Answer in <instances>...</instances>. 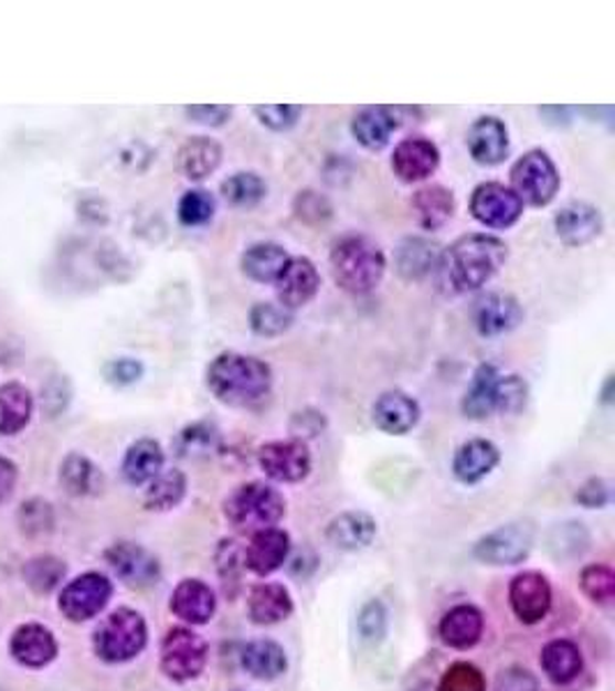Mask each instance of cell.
I'll list each match as a JSON object with an SVG mask.
<instances>
[{
	"instance_id": "74e56055",
	"label": "cell",
	"mask_w": 615,
	"mask_h": 691,
	"mask_svg": "<svg viewBox=\"0 0 615 691\" xmlns=\"http://www.w3.org/2000/svg\"><path fill=\"white\" fill-rule=\"evenodd\" d=\"M33 392L19 381L0 385V436L21 434L33 417Z\"/></svg>"
},
{
	"instance_id": "5b68a950",
	"label": "cell",
	"mask_w": 615,
	"mask_h": 691,
	"mask_svg": "<svg viewBox=\"0 0 615 691\" xmlns=\"http://www.w3.org/2000/svg\"><path fill=\"white\" fill-rule=\"evenodd\" d=\"M146 646L148 623L137 608L129 606L112 610L93 634V650L104 663H125L137 659Z\"/></svg>"
},
{
	"instance_id": "3957f363",
	"label": "cell",
	"mask_w": 615,
	"mask_h": 691,
	"mask_svg": "<svg viewBox=\"0 0 615 691\" xmlns=\"http://www.w3.org/2000/svg\"><path fill=\"white\" fill-rule=\"evenodd\" d=\"M330 273L343 294L369 296L388 273V256L371 237L346 233L330 247Z\"/></svg>"
},
{
	"instance_id": "f907efd6",
	"label": "cell",
	"mask_w": 615,
	"mask_h": 691,
	"mask_svg": "<svg viewBox=\"0 0 615 691\" xmlns=\"http://www.w3.org/2000/svg\"><path fill=\"white\" fill-rule=\"evenodd\" d=\"M530 387L519 374H500L496 383V413L517 415L528 406Z\"/></svg>"
},
{
	"instance_id": "ee69618b",
	"label": "cell",
	"mask_w": 615,
	"mask_h": 691,
	"mask_svg": "<svg viewBox=\"0 0 615 691\" xmlns=\"http://www.w3.org/2000/svg\"><path fill=\"white\" fill-rule=\"evenodd\" d=\"M218 215V199L205 188L187 190L178 201V222L184 228L208 226Z\"/></svg>"
},
{
	"instance_id": "ac0fdd59",
	"label": "cell",
	"mask_w": 615,
	"mask_h": 691,
	"mask_svg": "<svg viewBox=\"0 0 615 691\" xmlns=\"http://www.w3.org/2000/svg\"><path fill=\"white\" fill-rule=\"evenodd\" d=\"M422 417L420 402L406 390H385L371 406V419L388 436L411 434Z\"/></svg>"
},
{
	"instance_id": "d6986e66",
	"label": "cell",
	"mask_w": 615,
	"mask_h": 691,
	"mask_svg": "<svg viewBox=\"0 0 615 691\" xmlns=\"http://www.w3.org/2000/svg\"><path fill=\"white\" fill-rule=\"evenodd\" d=\"M443 249L436 241L426 235H409L394 249V268L396 275L413 284L430 279L434 273L441 270Z\"/></svg>"
},
{
	"instance_id": "d590c367",
	"label": "cell",
	"mask_w": 615,
	"mask_h": 691,
	"mask_svg": "<svg viewBox=\"0 0 615 691\" xmlns=\"http://www.w3.org/2000/svg\"><path fill=\"white\" fill-rule=\"evenodd\" d=\"M59 480L65 493L76 496V498H88V496H99L104 489V472L102 468L88 459L82 451H70L63 459Z\"/></svg>"
},
{
	"instance_id": "f1b7e54d",
	"label": "cell",
	"mask_w": 615,
	"mask_h": 691,
	"mask_svg": "<svg viewBox=\"0 0 615 691\" xmlns=\"http://www.w3.org/2000/svg\"><path fill=\"white\" fill-rule=\"evenodd\" d=\"M293 597L284 583H256L247 595V616L256 627H273L293 616Z\"/></svg>"
},
{
	"instance_id": "8fae6325",
	"label": "cell",
	"mask_w": 615,
	"mask_h": 691,
	"mask_svg": "<svg viewBox=\"0 0 615 691\" xmlns=\"http://www.w3.org/2000/svg\"><path fill=\"white\" fill-rule=\"evenodd\" d=\"M114 583L102 572H86L70 581L59 595L61 614L72 623H88L97 618L112 602Z\"/></svg>"
},
{
	"instance_id": "f35d334b",
	"label": "cell",
	"mask_w": 615,
	"mask_h": 691,
	"mask_svg": "<svg viewBox=\"0 0 615 691\" xmlns=\"http://www.w3.org/2000/svg\"><path fill=\"white\" fill-rule=\"evenodd\" d=\"M187 475L178 468H169L159 472L152 482L146 485L144 508L148 512H171L187 496Z\"/></svg>"
},
{
	"instance_id": "9a60e30c",
	"label": "cell",
	"mask_w": 615,
	"mask_h": 691,
	"mask_svg": "<svg viewBox=\"0 0 615 691\" xmlns=\"http://www.w3.org/2000/svg\"><path fill=\"white\" fill-rule=\"evenodd\" d=\"M320 290V273L316 263L307 256H290L284 270L275 279L277 305L296 313L307 307Z\"/></svg>"
},
{
	"instance_id": "f546056e",
	"label": "cell",
	"mask_w": 615,
	"mask_h": 691,
	"mask_svg": "<svg viewBox=\"0 0 615 691\" xmlns=\"http://www.w3.org/2000/svg\"><path fill=\"white\" fill-rule=\"evenodd\" d=\"M411 210L422 231L443 228L457 212V199L445 184H424L411 196Z\"/></svg>"
},
{
	"instance_id": "4dcf8cb0",
	"label": "cell",
	"mask_w": 615,
	"mask_h": 691,
	"mask_svg": "<svg viewBox=\"0 0 615 691\" xmlns=\"http://www.w3.org/2000/svg\"><path fill=\"white\" fill-rule=\"evenodd\" d=\"M240 669L261 682L279 680L288 671V655L273 639H256L240 648Z\"/></svg>"
},
{
	"instance_id": "680465c9",
	"label": "cell",
	"mask_w": 615,
	"mask_h": 691,
	"mask_svg": "<svg viewBox=\"0 0 615 691\" xmlns=\"http://www.w3.org/2000/svg\"><path fill=\"white\" fill-rule=\"evenodd\" d=\"M611 498V485L604 477H587L574 493V500L585 510H604Z\"/></svg>"
},
{
	"instance_id": "2e32d148",
	"label": "cell",
	"mask_w": 615,
	"mask_h": 691,
	"mask_svg": "<svg viewBox=\"0 0 615 691\" xmlns=\"http://www.w3.org/2000/svg\"><path fill=\"white\" fill-rule=\"evenodd\" d=\"M390 167L401 182H424L441 167V148L426 137H409L394 146Z\"/></svg>"
},
{
	"instance_id": "cb8c5ba5",
	"label": "cell",
	"mask_w": 615,
	"mask_h": 691,
	"mask_svg": "<svg viewBox=\"0 0 615 691\" xmlns=\"http://www.w3.org/2000/svg\"><path fill=\"white\" fill-rule=\"evenodd\" d=\"M10 652L25 669H44L59 657V641L49 627L25 623L14 629Z\"/></svg>"
},
{
	"instance_id": "f6af8a7d",
	"label": "cell",
	"mask_w": 615,
	"mask_h": 691,
	"mask_svg": "<svg viewBox=\"0 0 615 691\" xmlns=\"http://www.w3.org/2000/svg\"><path fill=\"white\" fill-rule=\"evenodd\" d=\"M296 323V313L284 309L277 302H256L250 309V328L256 337L275 339L288 332Z\"/></svg>"
},
{
	"instance_id": "8d00e7d4",
	"label": "cell",
	"mask_w": 615,
	"mask_h": 691,
	"mask_svg": "<svg viewBox=\"0 0 615 691\" xmlns=\"http://www.w3.org/2000/svg\"><path fill=\"white\" fill-rule=\"evenodd\" d=\"M288 258L290 256L284 245L273 241H261L243 252V256H240V268H243V275L247 279L256 284H275Z\"/></svg>"
},
{
	"instance_id": "8992f818",
	"label": "cell",
	"mask_w": 615,
	"mask_h": 691,
	"mask_svg": "<svg viewBox=\"0 0 615 691\" xmlns=\"http://www.w3.org/2000/svg\"><path fill=\"white\" fill-rule=\"evenodd\" d=\"M560 188H563V178L553 157L542 148L523 152L510 169V190L523 205L547 208L555 201Z\"/></svg>"
},
{
	"instance_id": "30bf717a",
	"label": "cell",
	"mask_w": 615,
	"mask_h": 691,
	"mask_svg": "<svg viewBox=\"0 0 615 691\" xmlns=\"http://www.w3.org/2000/svg\"><path fill=\"white\" fill-rule=\"evenodd\" d=\"M470 217L491 231H505L519 224L523 217L526 205L521 199L510 190V184H502L496 180L479 182L468 201Z\"/></svg>"
},
{
	"instance_id": "e575fe53",
	"label": "cell",
	"mask_w": 615,
	"mask_h": 691,
	"mask_svg": "<svg viewBox=\"0 0 615 691\" xmlns=\"http://www.w3.org/2000/svg\"><path fill=\"white\" fill-rule=\"evenodd\" d=\"M540 663L544 676L553 684L565 687L579 680V676L583 673V652L570 639H553L542 648Z\"/></svg>"
},
{
	"instance_id": "b9f144b4",
	"label": "cell",
	"mask_w": 615,
	"mask_h": 691,
	"mask_svg": "<svg viewBox=\"0 0 615 691\" xmlns=\"http://www.w3.org/2000/svg\"><path fill=\"white\" fill-rule=\"evenodd\" d=\"M215 567L222 578L224 593L235 597L240 586H243L245 572V544L237 538H224L215 549Z\"/></svg>"
},
{
	"instance_id": "f5cc1de1",
	"label": "cell",
	"mask_w": 615,
	"mask_h": 691,
	"mask_svg": "<svg viewBox=\"0 0 615 691\" xmlns=\"http://www.w3.org/2000/svg\"><path fill=\"white\" fill-rule=\"evenodd\" d=\"M256 120L271 131H288L296 127L305 114L300 104H258L254 106Z\"/></svg>"
},
{
	"instance_id": "ffe728a7",
	"label": "cell",
	"mask_w": 615,
	"mask_h": 691,
	"mask_svg": "<svg viewBox=\"0 0 615 691\" xmlns=\"http://www.w3.org/2000/svg\"><path fill=\"white\" fill-rule=\"evenodd\" d=\"M290 549V535L284 528L256 530L245 544V570L261 578L273 576L288 563Z\"/></svg>"
},
{
	"instance_id": "6f0895ef",
	"label": "cell",
	"mask_w": 615,
	"mask_h": 691,
	"mask_svg": "<svg viewBox=\"0 0 615 691\" xmlns=\"http://www.w3.org/2000/svg\"><path fill=\"white\" fill-rule=\"evenodd\" d=\"M233 111L235 109L229 104H192V106H184L182 109L187 120L210 127V129L224 127L233 118Z\"/></svg>"
},
{
	"instance_id": "7a4b0ae2",
	"label": "cell",
	"mask_w": 615,
	"mask_h": 691,
	"mask_svg": "<svg viewBox=\"0 0 615 691\" xmlns=\"http://www.w3.org/2000/svg\"><path fill=\"white\" fill-rule=\"evenodd\" d=\"M510 249L491 233H468L443 249L441 270L454 294L485 288L505 265Z\"/></svg>"
},
{
	"instance_id": "be15d7a7",
	"label": "cell",
	"mask_w": 615,
	"mask_h": 691,
	"mask_svg": "<svg viewBox=\"0 0 615 691\" xmlns=\"http://www.w3.org/2000/svg\"><path fill=\"white\" fill-rule=\"evenodd\" d=\"M600 402L604 406H608L613 402V376H606V381L602 385V392H600Z\"/></svg>"
},
{
	"instance_id": "4316f807",
	"label": "cell",
	"mask_w": 615,
	"mask_h": 691,
	"mask_svg": "<svg viewBox=\"0 0 615 691\" xmlns=\"http://www.w3.org/2000/svg\"><path fill=\"white\" fill-rule=\"evenodd\" d=\"M379 535V523L371 514L362 510H349L337 514L328 528L326 540L346 553H358L371 546V542Z\"/></svg>"
},
{
	"instance_id": "277c9868",
	"label": "cell",
	"mask_w": 615,
	"mask_h": 691,
	"mask_svg": "<svg viewBox=\"0 0 615 691\" xmlns=\"http://www.w3.org/2000/svg\"><path fill=\"white\" fill-rule=\"evenodd\" d=\"M224 519L240 533L275 528L286 517V498L267 482H245L235 487L224 500Z\"/></svg>"
},
{
	"instance_id": "603a6c76",
	"label": "cell",
	"mask_w": 615,
	"mask_h": 691,
	"mask_svg": "<svg viewBox=\"0 0 615 691\" xmlns=\"http://www.w3.org/2000/svg\"><path fill=\"white\" fill-rule=\"evenodd\" d=\"M502 455L500 447L489 438H470L462 443L452 457L454 480L464 487L479 485L498 468Z\"/></svg>"
},
{
	"instance_id": "d6a6232c",
	"label": "cell",
	"mask_w": 615,
	"mask_h": 691,
	"mask_svg": "<svg viewBox=\"0 0 615 691\" xmlns=\"http://www.w3.org/2000/svg\"><path fill=\"white\" fill-rule=\"evenodd\" d=\"M222 449V432L215 422L197 419L182 427L173 440V451L178 459L201 461L215 457Z\"/></svg>"
},
{
	"instance_id": "1f68e13d",
	"label": "cell",
	"mask_w": 615,
	"mask_h": 691,
	"mask_svg": "<svg viewBox=\"0 0 615 691\" xmlns=\"http://www.w3.org/2000/svg\"><path fill=\"white\" fill-rule=\"evenodd\" d=\"M165 461H167V455L162 445H159L155 438H139L127 447L123 464H120V472L127 485L146 487L165 470Z\"/></svg>"
},
{
	"instance_id": "681fc988",
	"label": "cell",
	"mask_w": 615,
	"mask_h": 691,
	"mask_svg": "<svg viewBox=\"0 0 615 691\" xmlns=\"http://www.w3.org/2000/svg\"><path fill=\"white\" fill-rule=\"evenodd\" d=\"M293 215L307 226H326L335 217V205L326 194L307 188L293 199Z\"/></svg>"
},
{
	"instance_id": "7402d4cb",
	"label": "cell",
	"mask_w": 615,
	"mask_h": 691,
	"mask_svg": "<svg viewBox=\"0 0 615 691\" xmlns=\"http://www.w3.org/2000/svg\"><path fill=\"white\" fill-rule=\"evenodd\" d=\"M169 608L187 627H201L215 618L218 595L201 578H182L171 593Z\"/></svg>"
},
{
	"instance_id": "6da1fadb",
	"label": "cell",
	"mask_w": 615,
	"mask_h": 691,
	"mask_svg": "<svg viewBox=\"0 0 615 691\" xmlns=\"http://www.w3.org/2000/svg\"><path fill=\"white\" fill-rule=\"evenodd\" d=\"M273 366L256 355L224 351L210 360L205 385L220 404L231 408H254L273 392Z\"/></svg>"
},
{
	"instance_id": "d4e9b609",
	"label": "cell",
	"mask_w": 615,
	"mask_h": 691,
	"mask_svg": "<svg viewBox=\"0 0 615 691\" xmlns=\"http://www.w3.org/2000/svg\"><path fill=\"white\" fill-rule=\"evenodd\" d=\"M438 636L452 650H470L485 636V614L475 604L452 606L438 623Z\"/></svg>"
},
{
	"instance_id": "bcb514c9",
	"label": "cell",
	"mask_w": 615,
	"mask_h": 691,
	"mask_svg": "<svg viewBox=\"0 0 615 691\" xmlns=\"http://www.w3.org/2000/svg\"><path fill=\"white\" fill-rule=\"evenodd\" d=\"M358 636L367 646H381L390 631V610L381 599H367L358 610Z\"/></svg>"
},
{
	"instance_id": "9f6ffc18",
	"label": "cell",
	"mask_w": 615,
	"mask_h": 691,
	"mask_svg": "<svg viewBox=\"0 0 615 691\" xmlns=\"http://www.w3.org/2000/svg\"><path fill=\"white\" fill-rule=\"evenodd\" d=\"M72 394H74V390H72V383H70L67 376H53V379L44 385L42 396H40L44 413H46L49 417L63 415V411H65V408L70 406V402H72Z\"/></svg>"
},
{
	"instance_id": "e0dca14e",
	"label": "cell",
	"mask_w": 615,
	"mask_h": 691,
	"mask_svg": "<svg viewBox=\"0 0 615 691\" xmlns=\"http://www.w3.org/2000/svg\"><path fill=\"white\" fill-rule=\"evenodd\" d=\"M558 241L568 247H583L604 233L602 210L587 201H572L560 208L553 217Z\"/></svg>"
},
{
	"instance_id": "484cf974",
	"label": "cell",
	"mask_w": 615,
	"mask_h": 691,
	"mask_svg": "<svg viewBox=\"0 0 615 691\" xmlns=\"http://www.w3.org/2000/svg\"><path fill=\"white\" fill-rule=\"evenodd\" d=\"M399 125L401 118L394 106H362L351 120V135L364 150L379 152L390 143Z\"/></svg>"
},
{
	"instance_id": "6125c7cd",
	"label": "cell",
	"mask_w": 615,
	"mask_h": 691,
	"mask_svg": "<svg viewBox=\"0 0 615 691\" xmlns=\"http://www.w3.org/2000/svg\"><path fill=\"white\" fill-rule=\"evenodd\" d=\"M540 116L544 118L547 125L565 127V125H570V120H572V109H570V106H542Z\"/></svg>"
},
{
	"instance_id": "5bb4252c",
	"label": "cell",
	"mask_w": 615,
	"mask_h": 691,
	"mask_svg": "<svg viewBox=\"0 0 615 691\" xmlns=\"http://www.w3.org/2000/svg\"><path fill=\"white\" fill-rule=\"evenodd\" d=\"M470 316L477 334L491 339L517 330L523 323L526 313L519 298L512 294H502V290H491V294L479 296L473 302Z\"/></svg>"
},
{
	"instance_id": "816d5d0a",
	"label": "cell",
	"mask_w": 615,
	"mask_h": 691,
	"mask_svg": "<svg viewBox=\"0 0 615 691\" xmlns=\"http://www.w3.org/2000/svg\"><path fill=\"white\" fill-rule=\"evenodd\" d=\"M438 691H487V678L475 663L454 661L445 669Z\"/></svg>"
},
{
	"instance_id": "7c38bea8",
	"label": "cell",
	"mask_w": 615,
	"mask_h": 691,
	"mask_svg": "<svg viewBox=\"0 0 615 691\" xmlns=\"http://www.w3.org/2000/svg\"><path fill=\"white\" fill-rule=\"evenodd\" d=\"M104 561L129 588H152L162 576L157 555L137 542H116L104 551Z\"/></svg>"
},
{
	"instance_id": "44dd1931",
	"label": "cell",
	"mask_w": 615,
	"mask_h": 691,
	"mask_svg": "<svg viewBox=\"0 0 615 691\" xmlns=\"http://www.w3.org/2000/svg\"><path fill=\"white\" fill-rule=\"evenodd\" d=\"M466 146L479 167H498L510 155V129L498 116H479L468 127Z\"/></svg>"
},
{
	"instance_id": "94428289",
	"label": "cell",
	"mask_w": 615,
	"mask_h": 691,
	"mask_svg": "<svg viewBox=\"0 0 615 691\" xmlns=\"http://www.w3.org/2000/svg\"><path fill=\"white\" fill-rule=\"evenodd\" d=\"M19 468L8 457H0V504L8 502L17 489Z\"/></svg>"
},
{
	"instance_id": "91938a15",
	"label": "cell",
	"mask_w": 615,
	"mask_h": 691,
	"mask_svg": "<svg viewBox=\"0 0 615 691\" xmlns=\"http://www.w3.org/2000/svg\"><path fill=\"white\" fill-rule=\"evenodd\" d=\"M496 691H540V680L523 667H507L496 678Z\"/></svg>"
},
{
	"instance_id": "ba28073f",
	"label": "cell",
	"mask_w": 615,
	"mask_h": 691,
	"mask_svg": "<svg viewBox=\"0 0 615 691\" xmlns=\"http://www.w3.org/2000/svg\"><path fill=\"white\" fill-rule=\"evenodd\" d=\"M208 663V641L192 627H171L159 644V669L178 682H192L201 678Z\"/></svg>"
},
{
	"instance_id": "83f0119b",
	"label": "cell",
	"mask_w": 615,
	"mask_h": 691,
	"mask_svg": "<svg viewBox=\"0 0 615 691\" xmlns=\"http://www.w3.org/2000/svg\"><path fill=\"white\" fill-rule=\"evenodd\" d=\"M224 162V148L218 139L190 137L176 155V167L182 178L190 182H203L215 173Z\"/></svg>"
},
{
	"instance_id": "ab89813d",
	"label": "cell",
	"mask_w": 615,
	"mask_h": 691,
	"mask_svg": "<svg viewBox=\"0 0 615 691\" xmlns=\"http://www.w3.org/2000/svg\"><path fill=\"white\" fill-rule=\"evenodd\" d=\"M222 199L235 210H252L267 196V182L256 171H235L220 184Z\"/></svg>"
},
{
	"instance_id": "7bdbcfd3",
	"label": "cell",
	"mask_w": 615,
	"mask_h": 691,
	"mask_svg": "<svg viewBox=\"0 0 615 691\" xmlns=\"http://www.w3.org/2000/svg\"><path fill=\"white\" fill-rule=\"evenodd\" d=\"M67 565L56 555H38L23 565V581L38 595H49L65 581Z\"/></svg>"
},
{
	"instance_id": "11a10c76",
	"label": "cell",
	"mask_w": 615,
	"mask_h": 691,
	"mask_svg": "<svg viewBox=\"0 0 615 691\" xmlns=\"http://www.w3.org/2000/svg\"><path fill=\"white\" fill-rule=\"evenodd\" d=\"M326 429H328L326 413L318 411V408H311V406L296 411L290 415V422H288L290 438H298L303 443H309L311 438L324 436Z\"/></svg>"
},
{
	"instance_id": "7dc6e473",
	"label": "cell",
	"mask_w": 615,
	"mask_h": 691,
	"mask_svg": "<svg viewBox=\"0 0 615 691\" xmlns=\"http://www.w3.org/2000/svg\"><path fill=\"white\" fill-rule=\"evenodd\" d=\"M581 593L593 604L606 606L615 599V572L604 563L585 565L579 574Z\"/></svg>"
},
{
	"instance_id": "836d02e7",
	"label": "cell",
	"mask_w": 615,
	"mask_h": 691,
	"mask_svg": "<svg viewBox=\"0 0 615 691\" xmlns=\"http://www.w3.org/2000/svg\"><path fill=\"white\" fill-rule=\"evenodd\" d=\"M500 379V371L491 362H483L473 374L470 387L462 398V413L468 419L483 422L496 415V383Z\"/></svg>"
},
{
	"instance_id": "52a82bcc",
	"label": "cell",
	"mask_w": 615,
	"mask_h": 691,
	"mask_svg": "<svg viewBox=\"0 0 615 691\" xmlns=\"http://www.w3.org/2000/svg\"><path fill=\"white\" fill-rule=\"evenodd\" d=\"M534 540H538V528L532 521H510L479 538L473 544V557L489 567H515L528 561Z\"/></svg>"
},
{
	"instance_id": "4fadbf2b",
	"label": "cell",
	"mask_w": 615,
	"mask_h": 691,
	"mask_svg": "<svg viewBox=\"0 0 615 691\" xmlns=\"http://www.w3.org/2000/svg\"><path fill=\"white\" fill-rule=\"evenodd\" d=\"M507 597H510L512 614L523 625H540L551 610L553 604V591L551 583L542 572H519L507 588Z\"/></svg>"
},
{
	"instance_id": "9c48e42d",
	"label": "cell",
	"mask_w": 615,
	"mask_h": 691,
	"mask_svg": "<svg viewBox=\"0 0 615 691\" xmlns=\"http://www.w3.org/2000/svg\"><path fill=\"white\" fill-rule=\"evenodd\" d=\"M256 464L267 480L277 485H300L311 475V449L298 438L271 440L258 447Z\"/></svg>"
},
{
	"instance_id": "db71d44e",
	"label": "cell",
	"mask_w": 615,
	"mask_h": 691,
	"mask_svg": "<svg viewBox=\"0 0 615 691\" xmlns=\"http://www.w3.org/2000/svg\"><path fill=\"white\" fill-rule=\"evenodd\" d=\"M146 374V366L137 358H114L102 364V379L114 387L137 385Z\"/></svg>"
},
{
	"instance_id": "c3c4849f",
	"label": "cell",
	"mask_w": 615,
	"mask_h": 691,
	"mask_svg": "<svg viewBox=\"0 0 615 691\" xmlns=\"http://www.w3.org/2000/svg\"><path fill=\"white\" fill-rule=\"evenodd\" d=\"M17 519H19V528L23 530V535H29L33 540L49 535L51 530L56 528V514H53V508L44 498L23 500Z\"/></svg>"
},
{
	"instance_id": "60d3db41",
	"label": "cell",
	"mask_w": 615,
	"mask_h": 691,
	"mask_svg": "<svg viewBox=\"0 0 615 691\" xmlns=\"http://www.w3.org/2000/svg\"><path fill=\"white\" fill-rule=\"evenodd\" d=\"M547 549L555 561H574L591 549V533L581 521L555 523L547 535Z\"/></svg>"
}]
</instances>
